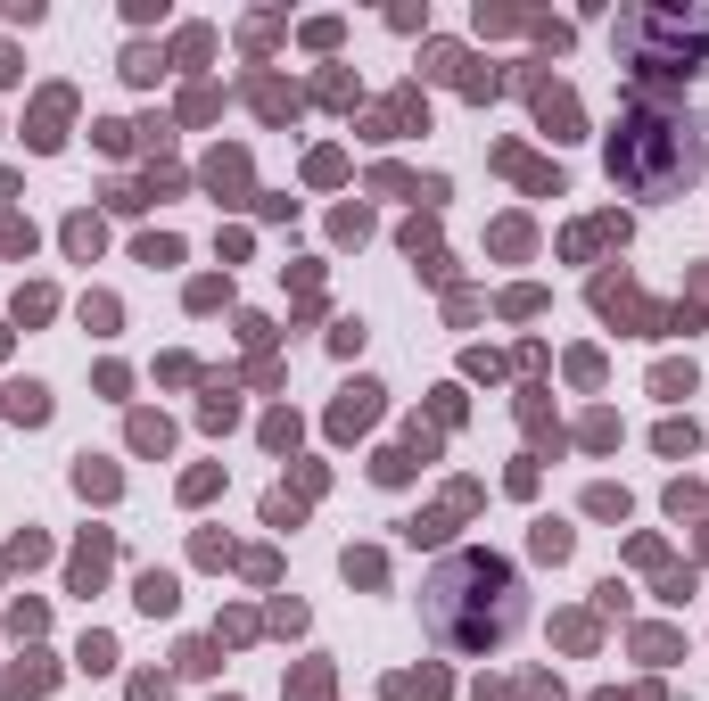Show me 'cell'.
<instances>
[{"instance_id":"obj_1","label":"cell","mask_w":709,"mask_h":701,"mask_svg":"<svg viewBox=\"0 0 709 701\" xmlns=\"http://www.w3.org/2000/svg\"><path fill=\"white\" fill-rule=\"evenodd\" d=\"M520 619H528L520 570L503 553H487V545L446 553L429 570V586H421V627L446 652H503V644L520 636Z\"/></svg>"},{"instance_id":"obj_2","label":"cell","mask_w":709,"mask_h":701,"mask_svg":"<svg viewBox=\"0 0 709 701\" xmlns=\"http://www.w3.org/2000/svg\"><path fill=\"white\" fill-rule=\"evenodd\" d=\"M611 182L627 198H677L709 174V116H685L668 108L660 91H635L619 108V132H611Z\"/></svg>"},{"instance_id":"obj_3","label":"cell","mask_w":709,"mask_h":701,"mask_svg":"<svg viewBox=\"0 0 709 701\" xmlns=\"http://www.w3.org/2000/svg\"><path fill=\"white\" fill-rule=\"evenodd\" d=\"M619 50L635 66V91L693 83L709 66V9H627L619 17Z\"/></svg>"},{"instance_id":"obj_4","label":"cell","mask_w":709,"mask_h":701,"mask_svg":"<svg viewBox=\"0 0 709 701\" xmlns=\"http://www.w3.org/2000/svg\"><path fill=\"white\" fill-rule=\"evenodd\" d=\"M528 99H536V124H545L553 141H578V99H569V91H553V83H528Z\"/></svg>"},{"instance_id":"obj_5","label":"cell","mask_w":709,"mask_h":701,"mask_svg":"<svg viewBox=\"0 0 709 701\" xmlns=\"http://www.w3.org/2000/svg\"><path fill=\"white\" fill-rule=\"evenodd\" d=\"M66 108H75L66 91H42V108H33V149H58V141H66V132H58V124H66Z\"/></svg>"},{"instance_id":"obj_6","label":"cell","mask_w":709,"mask_h":701,"mask_svg":"<svg viewBox=\"0 0 709 701\" xmlns=\"http://www.w3.org/2000/svg\"><path fill=\"white\" fill-rule=\"evenodd\" d=\"M207 182H215V190H240V182H248V157H240V149H215V157H207Z\"/></svg>"},{"instance_id":"obj_7","label":"cell","mask_w":709,"mask_h":701,"mask_svg":"<svg viewBox=\"0 0 709 701\" xmlns=\"http://www.w3.org/2000/svg\"><path fill=\"white\" fill-rule=\"evenodd\" d=\"M9 413H17V421H50V388H33V380L9 388Z\"/></svg>"},{"instance_id":"obj_8","label":"cell","mask_w":709,"mask_h":701,"mask_svg":"<svg viewBox=\"0 0 709 701\" xmlns=\"http://www.w3.org/2000/svg\"><path fill=\"white\" fill-rule=\"evenodd\" d=\"M165 438H174V429H165L157 413H132V446H141V454H165Z\"/></svg>"},{"instance_id":"obj_9","label":"cell","mask_w":709,"mask_h":701,"mask_svg":"<svg viewBox=\"0 0 709 701\" xmlns=\"http://www.w3.org/2000/svg\"><path fill=\"white\" fill-rule=\"evenodd\" d=\"M174 594H182L174 578H165V570H149V578H141V611H174Z\"/></svg>"},{"instance_id":"obj_10","label":"cell","mask_w":709,"mask_h":701,"mask_svg":"<svg viewBox=\"0 0 709 701\" xmlns=\"http://www.w3.org/2000/svg\"><path fill=\"white\" fill-rule=\"evenodd\" d=\"M256 108H264V116H297V91H281L273 75H264V83H256Z\"/></svg>"},{"instance_id":"obj_11","label":"cell","mask_w":709,"mask_h":701,"mask_svg":"<svg viewBox=\"0 0 709 701\" xmlns=\"http://www.w3.org/2000/svg\"><path fill=\"white\" fill-rule=\"evenodd\" d=\"M157 66H165V58H157L149 42H132V50H124V75H132V83H157Z\"/></svg>"},{"instance_id":"obj_12","label":"cell","mask_w":709,"mask_h":701,"mask_svg":"<svg viewBox=\"0 0 709 701\" xmlns=\"http://www.w3.org/2000/svg\"><path fill=\"white\" fill-rule=\"evenodd\" d=\"M75 487H83V495H116V471H108V462H91V454H83V471H75Z\"/></svg>"},{"instance_id":"obj_13","label":"cell","mask_w":709,"mask_h":701,"mask_svg":"<svg viewBox=\"0 0 709 701\" xmlns=\"http://www.w3.org/2000/svg\"><path fill=\"white\" fill-rule=\"evenodd\" d=\"M536 553L561 561V553H569V528H561V520H536Z\"/></svg>"},{"instance_id":"obj_14","label":"cell","mask_w":709,"mask_h":701,"mask_svg":"<svg viewBox=\"0 0 709 701\" xmlns=\"http://www.w3.org/2000/svg\"><path fill=\"white\" fill-rule=\"evenodd\" d=\"M371 396H380V388H347V405H339V429H355V421H371Z\"/></svg>"},{"instance_id":"obj_15","label":"cell","mask_w":709,"mask_h":701,"mask_svg":"<svg viewBox=\"0 0 709 701\" xmlns=\"http://www.w3.org/2000/svg\"><path fill=\"white\" fill-rule=\"evenodd\" d=\"M0 248H9V256H25V248H33V223H17V215H0Z\"/></svg>"},{"instance_id":"obj_16","label":"cell","mask_w":709,"mask_h":701,"mask_svg":"<svg viewBox=\"0 0 709 701\" xmlns=\"http://www.w3.org/2000/svg\"><path fill=\"white\" fill-rule=\"evenodd\" d=\"M66 248L91 256V248H99V223H91V215H75V223H66Z\"/></svg>"},{"instance_id":"obj_17","label":"cell","mask_w":709,"mask_h":701,"mask_svg":"<svg viewBox=\"0 0 709 701\" xmlns=\"http://www.w3.org/2000/svg\"><path fill=\"white\" fill-rule=\"evenodd\" d=\"M347 578L355 586H380V553H347Z\"/></svg>"},{"instance_id":"obj_18","label":"cell","mask_w":709,"mask_h":701,"mask_svg":"<svg viewBox=\"0 0 709 701\" xmlns=\"http://www.w3.org/2000/svg\"><path fill=\"white\" fill-rule=\"evenodd\" d=\"M0 83H17V50L9 42H0Z\"/></svg>"}]
</instances>
